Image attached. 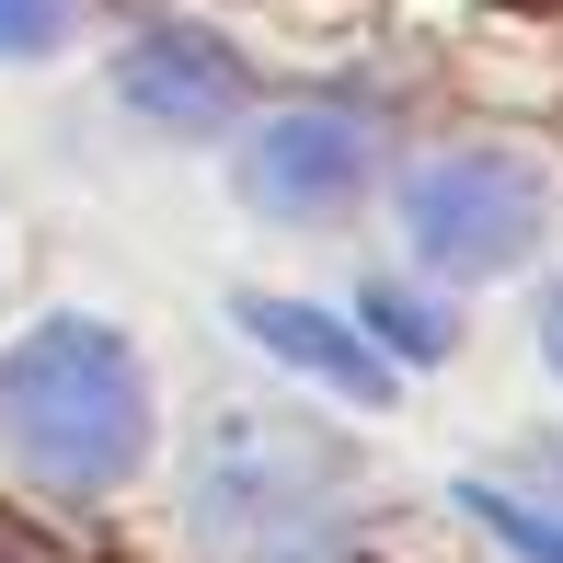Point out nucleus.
<instances>
[{
    "label": "nucleus",
    "instance_id": "7ed1b4c3",
    "mask_svg": "<svg viewBox=\"0 0 563 563\" xmlns=\"http://www.w3.org/2000/svg\"><path fill=\"white\" fill-rule=\"evenodd\" d=\"M356 185H368V115H345V104H288L242 150V196L276 208V219H322Z\"/></svg>",
    "mask_w": 563,
    "mask_h": 563
},
{
    "label": "nucleus",
    "instance_id": "423d86ee",
    "mask_svg": "<svg viewBox=\"0 0 563 563\" xmlns=\"http://www.w3.org/2000/svg\"><path fill=\"white\" fill-rule=\"evenodd\" d=\"M460 506H472V518L495 529V541H518L529 563H563V529H552V518H529L518 495H495V483H460Z\"/></svg>",
    "mask_w": 563,
    "mask_h": 563
},
{
    "label": "nucleus",
    "instance_id": "0eeeda50",
    "mask_svg": "<svg viewBox=\"0 0 563 563\" xmlns=\"http://www.w3.org/2000/svg\"><path fill=\"white\" fill-rule=\"evenodd\" d=\"M69 12H81V0H0V58H46V46L69 35Z\"/></svg>",
    "mask_w": 563,
    "mask_h": 563
},
{
    "label": "nucleus",
    "instance_id": "39448f33",
    "mask_svg": "<svg viewBox=\"0 0 563 563\" xmlns=\"http://www.w3.org/2000/svg\"><path fill=\"white\" fill-rule=\"evenodd\" d=\"M242 334H253V345H276L288 368H311V379H334V391H356V402H379V391H391V368H379V356L356 345L345 322L299 311V299H242Z\"/></svg>",
    "mask_w": 563,
    "mask_h": 563
},
{
    "label": "nucleus",
    "instance_id": "9d476101",
    "mask_svg": "<svg viewBox=\"0 0 563 563\" xmlns=\"http://www.w3.org/2000/svg\"><path fill=\"white\" fill-rule=\"evenodd\" d=\"M529 12H541V0H529Z\"/></svg>",
    "mask_w": 563,
    "mask_h": 563
},
{
    "label": "nucleus",
    "instance_id": "1a4fd4ad",
    "mask_svg": "<svg viewBox=\"0 0 563 563\" xmlns=\"http://www.w3.org/2000/svg\"><path fill=\"white\" fill-rule=\"evenodd\" d=\"M541 345H552V368H563V288H552V311H541Z\"/></svg>",
    "mask_w": 563,
    "mask_h": 563
},
{
    "label": "nucleus",
    "instance_id": "6e6552de",
    "mask_svg": "<svg viewBox=\"0 0 563 563\" xmlns=\"http://www.w3.org/2000/svg\"><path fill=\"white\" fill-rule=\"evenodd\" d=\"M368 322H379V334H391L402 356H438V345H449V322H438V311H415L402 288H379V299H368Z\"/></svg>",
    "mask_w": 563,
    "mask_h": 563
},
{
    "label": "nucleus",
    "instance_id": "f03ea898",
    "mask_svg": "<svg viewBox=\"0 0 563 563\" xmlns=\"http://www.w3.org/2000/svg\"><path fill=\"white\" fill-rule=\"evenodd\" d=\"M402 230L438 276H506L552 230V185L518 150H460V162H426L402 185Z\"/></svg>",
    "mask_w": 563,
    "mask_h": 563
},
{
    "label": "nucleus",
    "instance_id": "20e7f679",
    "mask_svg": "<svg viewBox=\"0 0 563 563\" xmlns=\"http://www.w3.org/2000/svg\"><path fill=\"white\" fill-rule=\"evenodd\" d=\"M115 92H126L150 126H185V139H208V126L242 115V58H230L219 35H196V23H150V35L115 58Z\"/></svg>",
    "mask_w": 563,
    "mask_h": 563
},
{
    "label": "nucleus",
    "instance_id": "f257e3e1",
    "mask_svg": "<svg viewBox=\"0 0 563 563\" xmlns=\"http://www.w3.org/2000/svg\"><path fill=\"white\" fill-rule=\"evenodd\" d=\"M0 438L69 495H104L150 449V379L104 322H35L0 356Z\"/></svg>",
    "mask_w": 563,
    "mask_h": 563
}]
</instances>
